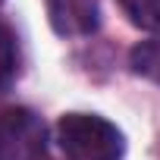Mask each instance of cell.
Returning a JSON list of instances; mask_svg holds the SVG:
<instances>
[{"label": "cell", "instance_id": "cell-3", "mask_svg": "<svg viewBox=\"0 0 160 160\" xmlns=\"http://www.w3.org/2000/svg\"><path fill=\"white\" fill-rule=\"evenodd\" d=\"M47 19L63 38H85L98 28V0H47Z\"/></svg>", "mask_w": 160, "mask_h": 160}, {"label": "cell", "instance_id": "cell-5", "mask_svg": "<svg viewBox=\"0 0 160 160\" xmlns=\"http://www.w3.org/2000/svg\"><path fill=\"white\" fill-rule=\"evenodd\" d=\"M132 25L144 32H160V0H119Z\"/></svg>", "mask_w": 160, "mask_h": 160}, {"label": "cell", "instance_id": "cell-1", "mask_svg": "<svg viewBox=\"0 0 160 160\" xmlns=\"http://www.w3.org/2000/svg\"><path fill=\"white\" fill-rule=\"evenodd\" d=\"M60 151L69 160H122V132L94 113H66L57 122Z\"/></svg>", "mask_w": 160, "mask_h": 160}, {"label": "cell", "instance_id": "cell-2", "mask_svg": "<svg viewBox=\"0 0 160 160\" xmlns=\"http://www.w3.org/2000/svg\"><path fill=\"white\" fill-rule=\"evenodd\" d=\"M47 151V129L28 107L0 113V160H41Z\"/></svg>", "mask_w": 160, "mask_h": 160}, {"label": "cell", "instance_id": "cell-6", "mask_svg": "<svg viewBox=\"0 0 160 160\" xmlns=\"http://www.w3.org/2000/svg\"><path fill=\"white\" fill-rule=\"evenodd\" d=\"M13 75H16V44H13L10 28L0 22V91H7Z\"/></svg>", "mask_w": 160, "mask_h": 160}, {"label": "cell", "instance_id": "cell-4", "mask_svg": "<svg viewBox=\"0 0 160 160\" xmlns=\"http://www.w3.org/2000/svg\"><path fill=\"white\" fill-rule=\"evenodd\" d=\"M129 63L138 75L151 78V82H160V35L135 44L132 53H129Z\"/></svg>", "mask_w": 160, "mask_h": 160}, {"label": "cell", "instance_id": "cell-7", "mask_svg": "<svg viewBox=\"0 0 160 160\" xmlns=\"http://www.w3.org/2000/svg\"><path fill=\"white\" fill-rule=\"evenodd\" d=\"M0 3H3V0H0Z\"/></svg>", "mask_w": 160, "mask_h": 160}]
</instances>
